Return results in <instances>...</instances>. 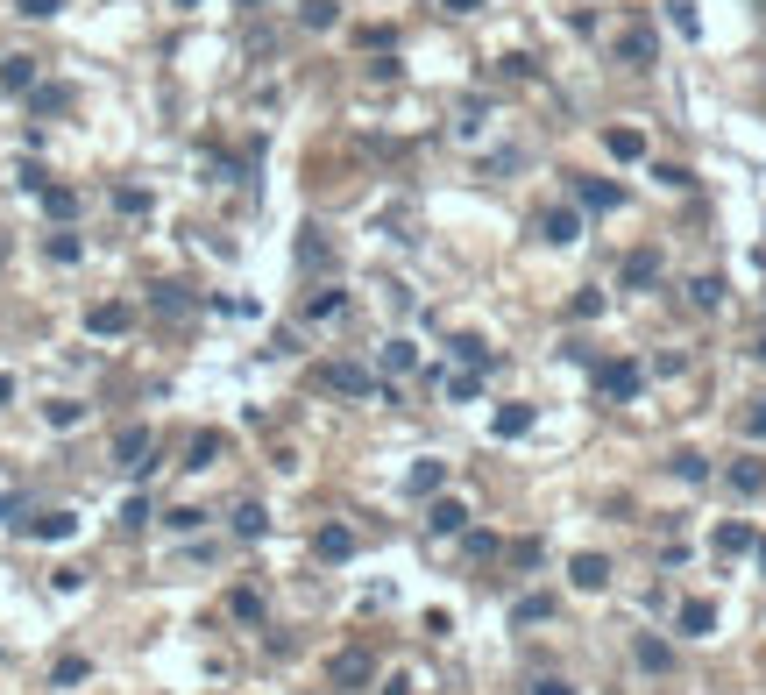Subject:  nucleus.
Wrapping results in <instances>:
<instances>
[{
    "label": "nucleus",
    "instance_id": "38",
    "mask_svg": "<svg viewBox=\"0 0 766 695\" xmlns=\"http://www.w3.org/2000/svg\"><path fill=\"white\" fill-rule=\"evenodd\" d=\"M164 525H171V532H199V525H206V511H192V504H178V511L164 518Z\"/></svg>",
    "mask_w": 766,
    "mask_h": 695
},
{
    "label": "nucleus",
    "instance_id": "40",
    "mask_svg": "<svg viewBox=\"0 0 766 695\" xmlns=\"http://www.w3.org/2000/svg\"><path fill=\"white\" fill-rule=\"evenodd\" d=\"M568 313H575V320H596V313H603V291H575Z\"/></svg>",
    "mask_w": 766,
    "mask_h": 695
},
{
    "label": "nucleus",
    "instance_id": "1",
    "mask_svg": "<svg viewBox=\"0 0 766 695\" xmlns=\"http://www.w3.org/2000/svg\"><path fill=\"white\" fill-rule=\"evenodd\" d=\"M596 391L625 405V398H639V391H646V369H639L632 355H618V362H603V369H596Z\"/></svg>",
    "mask_w": 766,
    "mask_h": 695
},
{
    "label": "nucleus",
    "instance_id": "10",
    "mask_svg": "<svg viewBox=\"0 0 766 695\" xmlns=\"http://www.w3.org/2000/svg\"><path fill=\"white\" fill-rule=\"evenodd\" d=\"M540 235H547L554 249L582 242V213H575V206H547V213H540Z\"/></svg>",
    "mask_w": 766,
    "mask_h": 695
},
{
    "label": "nucleus",
    "instance_id": "36",
    "mask_svg": "<svg viewBox=\"0 0 766 695\" xmlns=\"http://www.w3.org/2000/svg\"><path fill=\"white\" fill-rule=\"evenodd\" d=\"M227 610H235V617H249V625H256V617H263V596H256V589H235V596H227Z\"/></svg>",
    "mask_w": 766,
    "mask_h": 695
},
{
    "label": "nucleus",
    "instance_id": "2",
    "mask_svg": "<svg viewBox=\"0 0 766 695\" xmlns=\"http://www.w3.org/2000/svg\"><path fill=\"white\" fill-rule=\"evenodd\" d=\"M128 327H135V305H128V298L86 305V334H107V341H114V334H128Z\"/></svg>",
    "mask_w": 766,
    "mask_h": 695
},
{
    "label": "nucleus",
    "instance_id": "43",
    "mask_svg": "<svg viewBox=\"0 0 766 695\" xmlns=\"http://www.w3.org/2000/svg\"><path fill=\"white\" fill-rule=\"evenodd\" d=\"M114 206H121V213H142V206H149V192H135V185H121V192H114Z\"/></svg>",
    "mask_w": 766,
    "mask_h": 695
},
{
    "label": "nucleus",
    "instance_id": "27",
    "mask_svg": "<svg viewBox=\"0 0 766 695\" xmlns=\"http://www.w3.org/2000/svg\"><path fill=\"white\" fill-rule=\"evenodd\" d=\"M632 660H639L646 674H667V667H674V653H667V639H639V646H632Z\"/></svg>",
    "mask_w": 766,
    "mask_h": 695
},
{
    "label": "nucleus",
    "instance_id": "6",
    "mask_svg": "<svg viewBox=\"0 0 766 695\" xmlns=\"http://www.w3.org/2000/svg\"><path fill=\"white\" fill-rule=\"evenodd\" d=\"M15 525H22V539H71L79 532V511H29Z\"/></svg>",
    "mask_w": 766,
    "mask_h": 695
},
{
    "label": "nucleus",
    "instance_id": "52",
    "mask_svg": "<svg viewBox=\"0 0 766 695\" xmlns=\"http://www.w3.org/2000/svg\"><path fill=\"white\" fill-rule=\"evenodd\" d=\"M0 263H8V242H0Z\"/></svg>",
    "mask_w": 766,
    "mask_h": 695
},
{
    "label": "nucleus",
    "instance_id": "41",
    "mask_svg": "<svg viewBox=\"0 0 766 695\" xmlns=\"http://www.w3.org/2000/svg\"><path fill=\"white\" fill-rule=\"evenodd\" d=\"M476 391H483V383H476V376H447V398H454V405H469Z\"/></svg>",
    "mask_w": 766,
    "mask_h": 695
},
{
    "label": "nucleus",
    "instance_id": "3",
    "mask_svg": "<svg viewBox=\"0 0 766 695\" xmlns=\"http://www.w3.org/2000/svg\"><path fill=\"white\" fill-rule=\"evenodd\" d=\"M618 64H632V71H653V64H660V43H653L646 22H625V36H618Z\"/></svg>",
    "mask_w": 766,
    "mask_h": 695
},
{
    "label": "nucleus",
    "instance_id": "20",
    "mask_svg": "<svg viewBox=\"0 0 766 695\" xmlns=\"http://www.w3.org/2000/svg\"><path fill=\"white\" fill-rule=\"evenodd\" d=\"M440 483H447V461H412V476H405V490H412V497H433Z\"/></svg>",
    "mask_w": 766,
    "mask_h": 695
},
{
    "label": "nucleus",
    "instance_id": "24",
    "mask_svg": "<svg viewBox=\"0 0 766 695\" xmlns=\"http://www.w3.org/2000/svg\"><path fill=\"white\" fill-rule=\"evenodd\" d=\"M36 199H43V213H50V220H71V213H79V192H71V185H43Z\"/></svg>",
    "mask_w": 766,
    "mask_h": 695
},
{
    "label": "nucleus",
    "instance_id": "33",
    "mask_svg": "<svg viewBox=\"0 0 766 695\" xmlns=\"http://www.w3.org/2000/svg\"><path fill=\"white\" fill-rule=\"evenodd\" d=\"M688 298H696L703 313H717V305H724V277H696V284H688Z\"/></svg>",
    "mask_w": 766,
    "mask_h": 695
},
{
    "label": "nucleus",
    "instance_id": "37",
    "mask_svg": "<svg viewBox=\"0 0 766 695\" xmlns=\"http://www.w3.org/2000/svg\"><path fill=\"white\" fill-rule=\"evenodd\" d=\"M29 100H36V114H57V107H71V93H64V86H36Z\"/></svg>",
    "mask_w": 766,
    "mask_h": 695
},
{
    "label": "nucleus",
    "instance_id": "32",
    "mask_svg": "<svg viewBox=\"0 0 766 695\" xmlns=\"http://www.w3.org/2000/svg\"><path fill=\"white\" fill-rule=\"evenodd\" d=\"M43 249H50V263H79V256H86V242H79V235H64V227H57Z\"/></svg>",
    "mask_w": 766,
    "mask_h": 695
},
{
    "label": "nucleus",
    "instance_id": "9",
    "mask_svg": "<svg viewBox=\"0 0 766 695\" xmlns=\"http://www.w3.org/2000/svg\"><path fill=\"white\" fill-rule=\"evenodd\" d=\"M426 532H433V539L469 532V504H462V497H433V511H426Z\"/></svg>",
    "mask_w": 766,
    "mask_h": 695
},
{
    "label": "nucleus",
    "instance_id": "30",
    "mask_svg": "<svg viewBox=\"0 0 766 695\" xmlns=\"http://www.w3.org/2000/svg\"><path fill=\"white\" fill-rule=\"evenodd\" d=\"M220 454H227V433H199V440H192V461H185V469H213Z\"/></svg>",
    "mask_w": 766,
    "mask_h": 695
},
{
    "label": "nucleus",
    "instance_id": "11",
    "mask_svg": "<svg viewBox=\"0 0 766 695\" xmlns=\"http://www.w3.org/2000/svg\"><path fill=\"white\" fill-rule=\"evenodd\" d=\"M674 625H681V639H710V632H717V603H710V596H688Z\"/></svg>",
    "mask_w": 766,
    "mask_h": 695
},
{
    "label": "nucleus",
    "instance_id": "15",
    "mask_svg": "<svg viewBox=\"0 0 766 695\" xmlns=\"http://www.w3.org/2000/svg\"><path fill=\"white\" fill-rule=\"evenodd\" d=\"M313 554H320V561H348V554H355V532H348V525H320V532H313Z\"/></svg>",
    "mask_w": 766,
    "mask_h": 695
},
{
    "label": "nucleus",
    "instance_id": "34",
    "mask_svg": "<svg viewBox=\"0 0 766 695\" xmlns=\"http://www.w3.org/2000/svg\"><path fill=\"white\" fill-rule=\"evenodd\" d=\"M383 369H391V376L419 369V348H412V341H391V348H383Z\"/></svg>",
    "mask_w": 766,
    "mask_h": 695
},
{
    "label": "nucleus",
    "instance_id": "35",
    "mask_svg": "<svg viewBox=\"0 0 766 695\" xmlns=\"http://www.w3.org/2000/svg\"><path fill=\"white\" fill-rule=\"evenodd\" d=\"M86 674H93V667H86V660H79V653H64V660H57V674H50V681H57V688H71V681H86Z\"/></svg>",
    "mask_w": 766,
    "mask_h": 695
},
{
    "label": "nucleus",
    "instance_id": "42",
    "mask_svg": "<svg viewBox=\"0 0 766 695\" xmlns=\"http://www.w3.org/2000/svg\"><path fill=\"white\" fill-rule=\"evenodd\" d=\"M653 178H660V185H667V192H688V171H681V164H660V171H653Z\"/></svg>",
    "mask_w": 766,
    "mask_h": 695
},
{
    "label": "nucleus",
    "instance_id": "8",
    "mask_svg": "<svg viewBox=\"0 0 766 695\" xmlns=\"http://www.w3.org/2000/svg\"><path fill=\"white\" fill-rule=\"evenodd\" d=\"M369 674H376V667H369V653H362V646H348V653H334V660H327V688H362Z\"/></svg>",
    "mask_w": 766,
    "mask_h": 695
},
{
    "label": "nucleus",
    "instance_id": "51",
    "mask_svg": "<svg viewBox=\"0 0 766 695\" xmlns=\"http://www.w3.org/2000/svg\"><path fill=\"white\" fill-rule=\"evenodd\" d=\"M178 8H199V0H178Z\"/></svg>",
    "mask_w": 766,
    "mask_h": 695
},
{
    "label": "nucleus",
    "instance_id": "49",
    "mask_svg": "<svg viewBox=\"0 0 766 695\" xmlns=\"http://www.w3.org/2000/svg\"><path fill=\"white\" fill-rule=\"evenodd\" d=\"M759 568H766V539H759Z\"/></svg>",
    "mask_w": 766,
    "mask_h": 695
},
{
    "label": "nucleus",
    "instance_id": "29",
    "mask_svg": "<svg viewBox=\"0 0 766 695\" xmlns=\"http://www.w3.org/2000/svg\"><path fill=\"white\" fill-rule=\"evenodd\" d=\"M43 419H50L57 433H71V426L86 419V405H79V398H50V405H43Z\"/></svg>",
    "mask_w": 766,
    "mask_h": 695
},
{
    "label": "nucleus",
    "instance_id": "17",
    "mask_svg": "<svg viewBox=\"0 0 766 695\" xmlns=\"http://www.w3.org/2000/svg\"><path fill=\"white\" fill-rule=\"evenodd\" d=\"M603 149H610L618 164H639V157H646V135H639V128H603Z\"/></svg>",
    "mask_w": 766,
    "mask_h": 695
},
{
    "label": "nucleus",
    "instance_id": "39",
    "mask_svg": "<svg viewBox=\"0 0 766 695\" xmlns=\"http://www.w3.org/2000/svg\"><path fill=\"white\" fill-rule=\"evenodd\" d=\"M15 8H22L29 22H50V15H64V0H15Z\"/></svg>",
    "mask_w": 766,
    "mask_h": 695
},
{
    "label": "nucleus",
    "instance_id": "19",
    "mask_svg": "<svg viewBox=\"0 0 766 695\" xmlns=\"http://www.w3.org/2000/svg\"><path fill=\"white\" fill-rule=\"evenodd\" d=\"M568 575H575V589H610V561L603 554H575Z\"/></svg>",
    "mask_w": 766,
    "mask_h": 695
},
{
    "label": "nucleus",
    "instance_id": "22",
    "mask_svg": "<svg viewBox=\"0 0 766 695\" xmlns=\"http://www.w3.org/2000/svg\"><path fill=\"white\" fill-rule=\"evenodd\" d=\"M149 313H164V320H185V313H192V298H185L178 284H157V291H149Z\"/></svg>",
    "mask_w": 766,
    "mask_h": 695
},
{
    "label": "nucleus",
    "instance_id": "26",
    "mask_svg": "<svg viewBox=\"0 0 766 695\" xmlns=\"http://www.w3.org/2000/svg\"><path fill=\"white\" fill-rule=\"evenodd\" d=\"M270 532V511L263 504H235V539H263Z\"/></svg>",
    "mask_w": 766,
    "mask_h": 695
},
{
    "label": "nucleus",
    "instance_id": "31",
    "mask_svg": "<svg viewBox=\"0 0 766 695\" xmlns=\"http://www.w3.org/2000/svg\"><path fill=\"white\" fill-rule=\"evenodd\" d=\"M298 22H305V29H334V22H341V8H334V0H305Z\"/></svg>",
    "mask_w": 766,
    "mask_h": 695
},
{
    "label": "nucleus",
    "instance_id": "45",
    "mask_svg": "<svg viewBox=\"0 0 766 695\" xmlns=\"http://www.w3.org/2000/svg\"><path fill=\"white\" fill-rule=\"evenodd\" d=\"M532 695H575V688H568L561 674H547V681H532Z\"/></svg>",
    "mask_w": 766,
    "mask_h": 695
},
{
    "label": "nucleus",
    "instance_id": "46",
    "mask_svg": "<svg viewBox=\"0 0 766 695\" xmlns=\"http://www.w3.org/2000/svg\"><path fill=\"white\" fill-rule=\"evenodd\" d=\"M440 8H447V15H476V8H483V0H440Z\"/></svg>",
    "mask_w": 766,
    "mask_h": 695
},
{
    "label": "nucleus",
    "instance_id": "12",
    "mask_svg": "<svg viewBox=\"0 0 766 695\" xmlns=\"http://www.w3.org/2000/svg\"><path fill=\"white\" fill-rule=\"evenodd\" d=\"M575 199H582L589 213H618V206H625V185H610V178H575Z\"/></svg>",
    "mask_w": 766,
    "mask_h": 695
},
{
    "label": "nucleus",
    "instance_id": "25",
    "mask_svg": "<svg viewBox=\"0 0 766 695\" xmlns=\"http://www.w3.org/2000/svg\"><path fill=\"white\" fill-rule=\"evenodd\" d=\"M554 617V596H518L511 603V625H547Z\"/></svg>",
    "mask_w": 766,
    "mask_h": 695
},
{
    "label": "nucleus",
    "instance_id": "47",
    "mask_svg": "<svg viewBox=\"0 0 766 695\" xmlns=\"http://www.w3.org/2000/svg\"><path fill=\"white\" fill-rule=\"evenodd\" d=\"M8 398H15V376H8V369H0V405H8Z\"/></svg>",
    "mask_w": 766,
    "mask_h": 695
},
{
    "label": "nucleus",
    "instance_id": "16",
    "mask_svg": "<svg viewBox=\"0 0 766 695\" xmlns=\"http://www.w3.org/2000/svg\"><path fill=\"white\" fill-rule=\"evenodd\" d=\"M724 483H731L738 497H759V490H766V461H752V454H745V461H731Z\"/></svg>",
    "mask_w": 766,
    "mask_h": 695
},
{
    "label": "nucleus",
    "instance_id": "44",
    "mask_svg": "<svg viewBox=\"0 0 766 695\" xmlns=\"http://www.w3.org/2000/svg\"><path fill=\"white\" fill-rule=\"evenodd\" d=\"M745 433H752V440H766V398H752V412H745Z\"/></svg>",
    "mask_w": 766,
    "mask_h": 695
},
{
    "label": "nucleus",
    "instance_id": "21",
    "mask_svg": "<svg viewBox=\"0 0 766 695\" xmlns=\"http://www.w3.org/2000/svg\"><path fill=\"white\" fill-rule=\"evenodd\" d=\"M667 469H674V483H710V454H696V447H681V454L667 461Z\"/></svg>",
    "mask_w": 766,
    "mask_h": 695
},
{
    "label": "nucleus",
    "instance_id": "48",
    "mask_svg": "<svg viewBox=\"0 0 766 695\" xmlns=\"http://www.w3.org/2000/svg\"><path fill=\"white\" fill-rule=\"evenodd\" d=\"M0 518H15V490H0Z\"/></svg>",
    "mask_w": 766,
    "mask_h": 695
},
{
    "label": "nucleus",
    "instance_id": "14",
    "mask_svg": "<svg viewBox=\"0 0 766 695\" xmlns=\"http://www.w3.org/2000/svg\"><path fill=\"white\" fill-rule=\"evenodd\" d=\"M0 93H36V57H0Z\"/></svg>",
    "mask_w": 766,
    "mask_h": 695
},
{
    "label": "nucleus",
    "instance_id": "23",
    "mask_svg": "<svg viewBox=\"0 0 766 695\" xmlns=\"http://www.w3.org/2000/svg\"><path fill=\"white\" fill-rule=\"evenodd\" d=\"M341 313H348V291H334V284L305 298V320H341Z\"/></svg>",
    "mask_w": 766,
    "mask_h": 695
},
{
    "label": "nucleus",
    "instance_id": "18",
    "mask_svg": "<svg viewBox=\"0 0 766 695\" xmlns=\"http://www.w3.org/2000/svg\"><path fill=\"white\" fill-rule=\"evenodd\" d=\"M653 277H660V249H632L625 256V291H646Z\"/></svg>",
    "mask_w": 766,
    "mask_h": 695
},
{
    "label": "nucleus",
    "instance_id": "4",
    "mask_svg": "<svg viewBox=\"0 0 766 695\" xmlns=\"http://www.w3.org/2000/svg\"><path fill=\"white\" fill-rule=\"evenodd\" d=\"M320 383H327V391H341V398H369V391H383V383H376L362 362H327V376H320Z\"/></svg>",
    "mask_w": 766,
    "mask_h": 695
},
{
    "label": "nucleus",
    "instance_id": "7",
    "mask_svg": "<svg viewBox=\"0 0 766 695\" xmlns=\"http://www.w3.org/2000/svg\"><path fill=\"white\" fill-rule=\"evenodd\" d=\"M710 547H717V561H738V554H759V532L738 525V518H724V525L710 532Z\"/></svg>",
    "mask_w": 766,
    "mask_h": 695
},
{
    "label": "nucleus",
    "instance_id": "5",
    "mask_svg": "<svg viewBox=\"0 0 766 695\" xmlns=\"http://www.w3.org/2000/svg\"><path fill=\"white\" fill-rule=\"evenodd\" d=\"M149 447H157V433H149V426H121L114 433V461H121V469H149Z\"/></svg>",
    "mask_w": 766,
    "mask_h": 695
},
{
    "label": "nucleus",
    "instance_id": "50",
    "mask_svg": "<svg viewBox=\"0 0 766 695\" xmlns=\"http://www.w3.org/2000/svg\"><path fill=\"white\" fill-rule=\"evenodd\" d=\"M752 355H759V362H766V341H759V348H752Z\"/></svg>",
    "mask_w": 766,
    "mask_h": 695
},
{
    "label": "nucleus",
    "instance_id": "28",
    "mask_svg": "<svg viewBox=\"0 0 766 695\" xmlns=\"http://www.w3.org/2000/svg\"><path fill=\"white\" fill-rule=\"evenodd\" d=\"M454 362H469V369H490V341H483V334H454Z\"/></svg>",
    "mask_w": 766,
    "mask_h": 695
},
{
    "label": "nucleus",
    "instance_id": "13",
    "mask_svg": "<svg viewBox=\"0 0 766 695\" xmlns=\"http://www.w3.org/2000/svg\"><path fill=\"white\" fill-rule=\"evenodd\" d=\"M532 419H540L532 405H497V412H490V433H497V440H525Z\"/></svg>",
    "mask_w": 766,
    "mask_h": 695
}]
</instances>
